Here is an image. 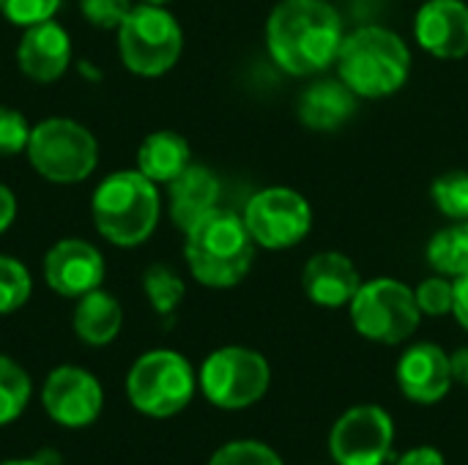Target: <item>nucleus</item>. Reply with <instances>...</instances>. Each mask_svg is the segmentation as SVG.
Instances as JSON below:
<instances>
[{
	"label": "nucleus",
	"mask_w": 468,
	"mask_h": 465,
	"mask_svg": "<svg viewBox=\"0 0 468 465\" xmlns=\"http://www.w3.org/2000/svg\"><path fill=\"white\" fill-rule=\"evenodd\" d=\"M343 19L326 0H280L266 19L271 60L291 77H313L337 60Z\"/></svg>",
	"instance_id": "nucleus-1"
},
{
	"label": "nucleus",
	"mask_w": 468,
	"mask_h": 465,
	"mask_svg": "<svg viewBox=\"0 0 468 465\" xmlns=\"http://www.w3.org/2000/svg\"><path fill=\"white\" fill-rule=\"evenodd\" d=\"M184 258L192 277L206 288H236L252 269L255 241L244 217L228 208H214L197 219L186 233Z\"/></svg>",
	"instance_id": "nucleus-2"
},
{
	"label": "nucleus",
	"mask_w": 468,
	"mask_h": 465,
	"mask_svg": "<svg viewBox=\"0 0 468 465\" xmlns=\"http://www.w3.org/2000/svg\"><path fill=\"white\" fill-rule=\"evenodd\" d=\"M335 63L356 99H387L406 85L411 52L395 30L367 25L343 38Z\"/></svg>",
	"instance_id": "nucleus-3"
},
{
	"label": "nucleus",
	"mask_w": 468,
	"mask_h": 465,
	"mask_svg": "<svg viewBox=\"0 0 468 465\" xmlns=\"http://www.w3.org/2000/svg\"><path fill=\"white\" fill-rule=\"evenodd\" d=\"M90 214L101 238L115 247H137L159 222L156 184L140 170H118L96 186Z\"/></svg>",
	"instance_id": "nucleus-4"
},
{
	"label": "nucleus",
	"mask_w": 468,
	"mask_h": 465,
	"mask_svg": "<svg viewBox=\"0 0 468 465\" xmlns=\"http://www.w3.org/2000/svg\"><path fill=\"white\" fill-rule=\"evenodd\" d=\"M195 370L176 351L143 354L126 375V397L132 408L151 419L181 414L195 397Z\"/></svg>",
	"instance_id": "nucleus-5"
},
{
	"label": "nucleus",
	"mask_w": 468,
	"mask_h": 465,
	"mask_svg": "<svg viewBox=\"0 0 468 465\" xmlns=\"http://www.w3.org/2000/svg\"><path fill=\"white\" fill-rule=\"evenodd\" d=\"M184 49L178 19L165 5L140 3L118 27V52L123 66L137 77L167 74Z\"/></svg>",
	"instance_id": "nucleus-6"
},
{
	"label": "nucleus",
	"mask_w": 468,
	"mask_h": 465,
	"mask_svg": "<svg viewBox=\"0 0 468 465\" xmlns=\"http://www.w3.org/2000/svg\"><path fill=\"white\" fill-rule=\"evenodd\" d=\"M25 151L33 170L52 184H80L99 162L93 134L71 118H47L33 126Z\"/></svg>",
	"instance_id": "nucleus-7"
},
{
	"label": "nucleus",
	"mask_w": 468,
	"mask_h": 465,
	"mask_svg": "<svg viewBox=\"0 0 468 465\" xmlns=\"http://www.w3.org/2000/svg\"><path fill=\"white\" fill-rule=\"evenodd\" d=\"M354 329L381 345H400L406 343L422 321V312L417 307L414 291L406 282H398L392 277L362 282L356 296L348 304Z\"/></svg>",
	"instance_id": "nucleus-8"
},
{
	"label": "nucleus",
	"mask_w": 468,
	"mask_h": 465,
	"mask_svg": "<svg viewBox=\"0 0 468 465\" xmlns=\"http://www.w3.org/2000/svg\"><path fill=\"white\" fill-rule=\"evenodd\" d=\"M206 400L222 411H241L266 397L271 386V367L263 354L241 345L214 351L197 375Z\"/></svg>",
	"instance_id": "nucleus-9"
},
{
	"label": "nucleus",
	"mask_w": 468,
	"mask_h": 465,
	"mask_svg": "<svg viewBox=\"0 0 468 465\" xmlns=\"http://www.w3.org/2000/svg\"><path fill=\"white\" fill-rule=\"evenodd\" d=\"M244 225L263 249H291L307 238L313 227V208L296 189L269 186L250 197L244 208Z\"/></svg>",
	"instance_id": "nucleus-10"
},
{
	"label": "nucleus",
	"mask_w": 468,
	"mask_h": 465,
	"mask_svg": "<svg viewBox=\"0 0 468 465\" xmlns=\"http://www.w3.org/2000/svg\"><path fill=\"white\" fill-rule=\"evenodd\" d=\"M395 447V422L381 406L348 408L329 433V455L337 465H384Z\"/></svg>",
	"instance_id": "nucleus-11"
},
{
	"label": "nucleus",
	"mask_w": 468,
	"mask_h": 465,
	"mask_svg": "<svg viewBox=\"0 0 468 465\" xmlns=\"http://www.w3.org/2000/svg\"><path fill=\"white\" fill-rule=\"evenodd\" d=\"M41 406L55 425L80 430L101 417L104 392L96 375H90L88 370L74 365H60L44 381Z\"/></svg>",
	"instance_id": "nucleus-12"
},
{
	"label": "nucleus",
	"mask_w": 468,
	"mask_h": 465,
	"mask_svg": "<svg viewBox=\"0 0 468 465\" xmlns=\"http://www.w3.org/2000/svg\"><path fill=\"white\" fill-rule=\"evenodd\" d=\"M47 285L66 299H80L104 282V258L101 252L82 238L58 241L44 258Z\"/></svg>",
	"instance_id": "nucleus-13"
},
{
	"label": "nucleus",
	"mask_w": 468,
	"mask_h": 465,
	"mask_svg": "<svg viewBox=\"0 0 468 465\" xmlns=\"http://www.w3.org/2000/svg\"><path fill=\"white\" fill-rule=\"evenodd\" d=\"M417 44L441 60L468 55V3L463 0H428L414 16Z\"/></svg>",
	"instance_id": "nucleus-14"
},
{
	"label": "nucleus",
	"mask_w": 468,
	"mask_h": 465,
	"mask_svg": "<svg viewBox=\"0 0 468 465\" xmlns=\"http://www.w3.org/2000/svg\"><path fill=\"white\" fill-rule=\"evenodd\" d=\"M395 378L400 392L411 403L433 406L444 400L452 389L450 356L436 343H417L400 356Z\"/></svg>",
	"instance_id": "nucleus-15"
},
{
	"label": "nucleus",
	"mask_w": 468,
	"mask_h": 465,
	"mask_svg": "<svg viewBox=\"0 0 468 465\" xmlns=\"http://www.w3.org/2000/svg\"><path fill=\"white\" fill-rule=\"evenodd\" d=\"M69 60L71 38L55 19H44L25 27L22 41L16 47V63L25 77H30L33 82H55L66 74Z\"/></svg>",
	"instance_id": "nucleus-16"
},
{
	"label": "nucleus",
	"mask_w": 468,
	"mask_h": 465,
	"mask_svg": "<svg viewBox=\"0 0 468 465\" xmlns=\"http://www.w3.org/2000/svg\"><path fill=\"white\" fill-rule=\"evenodd\" d=\"M362 285L354 260L343 252H318L307 260L302 271L304 296L326 310L348 307Z\"/></svg>",
	"instance_id": "nucleus-17"
},
{
	"label": "nucleus",
	"mask_w": 468,
	"mask_h": 465,
	"mask_svg": "<svg viewBox=\"0 0 468 465\" xmlns=\"http://www.w3.org/2000/svg\"><path fill=\"white\" fill-rule=\"evenodd\" d=\"M296 112L313 132H337L356 112V93L343 79H321L304 88Z\"/></svg>",
	"instance_id": "nucleus-18"
},
{
	"label": "nucleus",
	"mask_w": 468,
	"mask_h": 465,
	"mask_svg": "<svg viewBox=\"0 0 468 465\" xmlns=\"http://www.w3.org/2000/svg\"><path fill=\"white\" fill-rule=\"evenodd\" d=\"M170 219L178 230H189L197 219L211 214L219 200V181L203 164H189L170 184Z\"/></svg>",
	"instance_id": "nucleus-19"
},
{
	"label": "nucleus",
	"mask_w": 468,
	"mask_h": 465,
	"mask_svg": "<svg viewBox=\"0 0 468 465\" xmlns=\"http://www.w3.org/2000/svg\"><path fill=\"white\" fill-rule=\"evenodd\" d=\"M71 326H74V334L80 343H85L90 348H104L118 337V332L123 326V310L110 293L96 288V291L80 296V301L74 307Z\"/></svg>",
	"instance_id": "nucleus-20"
},
{
	"label": "nucleus",
	"mask_w": 468,
	"mask_h": 465,
	"mask_svg": "<svg viewBox=\"0 0 468 465\" xmlns=\"http://www.w3.org/2000/svg\"><path fill=\"white\" fill-rule=\"evenodd\" d=\"M192 164L189 143L170 129L154 132L140 143L137 151V170L151 178L154 184H170Z\"/></svg>",
	"instance_id": "nucleus-21"
},
{
	"label": "nucleus",
	"mask_w": 468,
	"mask_h": 465,
	"mask_svg": "<svg viewBox=\"0 0 468 465\" xmlns=\"http://www.w3.org/2000/svg\"><path fill=\"white\" fill-rule=\"evenodd\" d=\"M428 263L436 274L450 280L468 274V222L447 225L431 238Z\"/></svg>",
	"instance_id": "nucleus-22"
},
{
	"label": "nucleus",
	"mask_w": 468,
	"mask_h": 465,
	"mask_svg": "<svg viewBox=\"0 0 468 465\" xmlns=\"http://www.w3.org/2000/svg\"><path fill=\"white\" fill-rule=\"evenodd\" d=\"M33 395L30 375L8 356L0 354V428L16 422Z\"/></svg>",
	"instance_id": "nucleus-23"
},
{
	"label": "nucleus",
	"mask_w": 468,
	"mask_h": 465,
	"mask_svg": "<svg viewBox=\"0 0 468 465\" xmlns=\"http://www.w3.org/2000/svg\"><path fill=\"white\" fill-rule=\"evenodd\" d=\"M143 291H145V299L151 301V307L159 315H173L178 310V304L184 301V293H186L184 280L173 269H167L162 263L145 269V274H143Z\"/></svg>",
	"instance_id": "nucleus-24"
},
{
	"label": "nucleus",
	"mask_w": 468,
	"mask_h": 465,
	"mask_svg": "<svg viewBox=\"0 0 468 465\" xmlns=\"http://www.w3.org/2000/svg\"><path fill=\"white\" fill-rule=\"evenodd\" d=\"M33 293V280L25 263L16 258L0 255V315H11L27 304Z\"/></svg>",
	"instance_id": "nucleus-25"
},
{
	"label": "nucleus",
	"mask_w": 468,
	"mask_h": 465,
	"mask_svg": "<svg viewBox=\"0 0 468 465\" xmlns=\"http://www.w3.org/2000/svg\"><path fill=\"white\" fill-rule=\"evenodd\" d=\"M431 195L444 217L455 222H468V173L439 175L431 186Z\"/></svg>",
	"instance_id": "nucleus-26"
},
{
	"label": "nucleus",
	"mask_w": 468,
	"mask_h": 465,
	"mask_svg": "<svg viewBox=\"0 0 468 465\" xmlns=\"http://www.w3.org/2000/svg\"><path fill=\"white\" fill-rule=\"evenodd\" d=\"M208 465H285L280 455L261 441H230L219 447Z\"/></svg>",
	"instance_id": "nucleus-27"
},
{
	"label": "nucleus",
	"mask_w": 468,
	"mask_h": 465,
	"mask_svg": "<svg viewBox=\"0 0 468 465\" xmlns=\"http://www.w3.org/2000/svg\"><path fill=\"white\" fill-rule=\"evenodd\" d=\"M414 299H417V307L422 315H431V318L450 315L452 301H455V282H450V277H441V274L422 280L414 288Z\"/></svg>",
	"instance_id": "nucleus-28"
},
{
	"label": "nucleus",
	"mask_w": 468,
	"mask_h": 465,
	"mask_svg": "<svg viewBox=\"0 0 468 465\" xmlns=\"http://www.w3.org/2000/svg\"><path fill=\"white\" fill-rule=\"evenodd\" d=\"M60 8V0H0V14L14 25H36L52 19Z\"/></svg>",
	"instance_id": "nucleus-29"
},
{
	"label": "nucleus",
	"mask_w": 468,
	"mask_h": 465,
	"mask_svg": "<svg viewBox=\"0 0 468 465\" xmlns=\"http://www.w3.org/2000/svg\"><path fill=\"white\" fill-rule=\"evenodd\" d=\"M30 126L25 115L14 107L0 104V156H14L27 148Z\"/></svg>",
	"instance_id": "nucleus-30"
},
{
	"label": "nucleus",
	"mask_w": 468,
	"mask_h": 465,
	"mask_svg": "<svg viewBox=\"0 0 468 465\" xmlns=\"http://www.w3.org/2000/svg\"><path fill=\"white\" fill-rule=\"evenodd\" d=\"M132 8V0H80V11L85 14V19L101 30H118Z\"/></svg>",
	"instance_id": "nucleus-31"
},
{
	"label": "nucleus",
	"mask_w": 468,
	"mask_h": 465,
	"mask_svg": "<svg viewBox=\"0 0 468 465\" xmlns=\"http://www.w3.org/2000/svg\"><path fill=\"white\" fill-rule=\"evenodd\" d=\"M395 465H447V463H444V458H441V452H439L436 447H414V449L403 452Z\"/></svg>",
	"instance_id": "nucleus-32"
},
{
	"label": "nucleus",
	"mask_w": 468,
	"mask_h": 465,
	"mask_svg": "<svg viewBox=\"0 0 468 465\" xmlns=\"http://www.w3.org/2000/svg\"><path fill=\"white\" fill-rule=\"evenodd\" d=\"M455 321L468 332V274L455 280V301H452Z\"/></svg>",
	"instance_id": "nucleus-33"
},
{
	"label": "nucleus",
	"mask_w": 468,
	"mask_h": 465,
	"mask_svg": "<svg viewBox=\"0 0 468 465\" xmlns=\"http://www.w3.org/2000/svg\"><path fill=\"white\" fill-rule=\"evenodd\" d=\"M14 217H16V197L5 184H0V233L11 227Z\"/></svg>",
	"instance_id": "nucleus-34"
},
{
	"label": "nucleus",
	"mask_w": 468,
	"mask_h": 465,
	"mask_svg": "<svg viewBox=\"0 0 468 465\" xmlns=\"http://www.w3.org/2000/svg\"><path fill=\"white\" fill-rule=\"evenodd\" d=\"M450 370H452V381L468 389V348H458L450 356Z\"/></svg>",
	"instance_id": "nucleus-35"
},
{
	"label": "nucleus",
	"mask_w": 468,
	"mask_h": 465,
	"mask_svg": "<svg viewBox=\"0 0 468 465\" xmlns=\"http://www.w3.org/2000/svg\"><path fill=\"white\" fill-rule=\"evenodd\" d=\"M38 463H44V465H63L60 463V455L55 452V449H38L36 455H33Z\"/></svg>",
	"instance_id": "nucleus-36"
},
{
	"label": "nucleus",
	"mask_w": 468,
	"mask_h": 465,
	"mask_svg": "<svg viewBox=\"0 0 468 465\" xmlns=\"http://www.w3.org/2000/svg\"><path fill=\"white\" fill-rule=\"evenodd\" d=\"M0 465H44V463H38L36 458H27V460H5V463H0Z\"/></svg>",
	"instance_id": "nucleus-37"
},
{
	"label": "nucleus",
	"mask_w": 468,
	"mask_h": 465,
	"mask_svg": "<svg viewBox=\"0 0 468 465\" xmlns=\"http://www.w3.org/2000/svg\"><path fill=\"white\" fill-rule=\"evenodd\" d=\"M143 3H151V5H165L167 0H143Z\"/></svg>",
	"instance_id": "nucleus-38"
}]
</instances>
